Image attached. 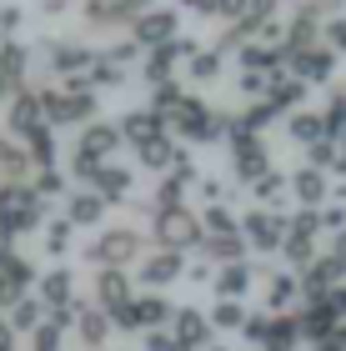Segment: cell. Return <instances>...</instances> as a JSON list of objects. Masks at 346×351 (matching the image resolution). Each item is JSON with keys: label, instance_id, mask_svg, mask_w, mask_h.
<instances>
[{"label": "cell", "instance_id": "6da1fadb", "mask_svg": "<svg viewBox=\"0 0 346 351\" xmlns=\"http://www.w3.org/2000/svg\"><path fill=\"white\" fill-rule=\"evenodd\" d=\"M40 90V106H45V121L55 131H86L90 121H101V90L90 86V75H75V81H45Z\"/></svg>", "mask_w": 346, "mask_h": 351}, {"label": "cell", "instance_id": "7a4b0ae2", "mask_svg": "<svg viewBox=\"0 0 346 351\" xmlns=\"http://www.w3.org/2000/svg\"><path fill=\"white\" fill-rule=\"evenodd\" d=\"M166 125H171V136H176L181 146L211 151V146H226V136H231V110L211 106L201 90H186L181 106L166 116Z\"/></svg>", "mask_w": 346, "mask_h": 351}, {"label": "cell", "instance_id": "3957f363", "mask_svg": "<svg viewBox=\"0 0 346 351\" xmlns=\"http://www.w3.org/2000/svg\"><path fill=\"white\" fill-rule=\"evenodd\" d=\"M45 221H51V201L36 186L30 181H0V241L21 246V236H40Z\"/></svg>", "mask_w": 346, "mask_h": 351}, {"label": "cell", "instance_id": "277c9868", "mask_svg": "<svg viewBox=\"0 0 346 351\" xmlns=\"http://www.w3.org/2000/svg\"><path fill=\"white\" fill-rule=\"evenodd\" d=\"M146 251H151V231L131 226V221H106L90 241H81V256H86L90 271H96V266H125V271H136V261L146 256Z\"/></svg>", "mask_w": 346, "mask_h": 351}, {"label": "cell", "instance_id": "5b68a950", "mask_svg": "<svg viewBox=\"0 0 346 351\" xmlns=\"http://www.w3.org/2000/svg\"><path fill=\"white\" fill-rule=\"evenodd\" d=\"M226 171L236 186H256L266 171H276L271 146H266L261 131H251L241 121V110H231V136H226Z\"/></svg>", "mask_w": 346, "mask_h": 351}, {"label": "cell", "instance_id": "8992f818", "mask_svg": "<svg viewBox=\"0 0 346 351\" xmlns=\"http://www.w3.org/2000/svg\"><path fill=\"white\" fill-rule=\"evenodd\" d=\"M96 56H101V51H96L86 36H40V40H36V60L45 66L51 81H75V75H90Z\"/></svg>", "mask_w": 346, "mask_h": 351}, {"label": "cell", "instance_id": "52a82bcc", "mask_svg": "<svg viewBox=\"0 0 346 351\" xmlns=\"http://www.w3.org/2000/svg\"><path fill=\"white\" fill-rule=\"evenodd\" d=\"M146 231H151L156 246L186 251V256H196V251L206 246V221H201L196 206H176V211H156V216H146Z\"/></svg>", "mask_w": 346, "mask_h": 351}, {"label": "cell", "instance_id": "ba28073f", "mask_svg": "<svg viewBox=\"0 0 346 351\" xmlns=\"http://www.w3.org/2000/svg\"><path fill=\"white\" fill-rule=\"evenodd\" d=\"M326 256V226L317 211H296L291 226H286V241H281V266L291 271H311Z\"/></svg>", "mask_w": 346, "mask_h": 351}, {"label": "cell", "instance_id": "9c48e42d", "mask_svg": "<svg viewBox=\"0 0 346 351\" xmlns=\"http://www.w3.org/2000/svg\"><path fill=\"white\" fill-rule=\"evenodd\" d=\"M136 291H140V281H136V271H125V266H96V271H86V296L96 301L106 316H121L136 301Z\"/></svg>", "mask_w": 346, "mask_h": 351}, {"label": "cell", "instance_id": "30bf717a", "mask_svg": "<svg viewBox=\"0 0 346 351\" xmlns=\"http://www.w3.org/2000/svg\"><path fill=\"white\" fill-rule=\"evenodd\" d=\"M171 316H176V301L166 291H136V301L121 316H111V322H116L121 337H151V331L171 326Z\"/></svg>", "mask_w": 346, "mask_h": 351}, {"label": "cell", "instance_id": "8fae6325", "mask_svg": "<svg viewBox=\"0 0 346 351\" xmlns=\"http://www.w3.org/2000/svg\"><path fill=\"white\" fill-rule=\"evenodd\" d=\"M40 281V266L25 256L15 241H0V316H5L15 301H25Z\"/></svg>", "mask_w": 346, "mask_h": 351}, {"label": "cell", "instance_id": "7c38bea8", "mask_svg": "<svg viewBox=\"0 0 346 351\" xmlns=\"http://www.w3.org/2000/svg\"><path fill=\"white\" fill-rule=\"evenodd\" d=\"M191 276V256L186 251H171V246H156L136 261V281H140V291H171L176 281Z\"/></svg>", "mask_w": 346, "mask_h": 351}, {"label": "cell", "instance_id": "4fadbf2b", "mask_svg": "<svg viewBox=\"0 0 346 351\" xmlns=\"http://www.w3.org/2000/svg\"><path fill=\"white\" fill-rule=\"evenodd\" d=\"M286 226H291V216L286 211H271V206H246V211H241V231H246L251 256H281Z\"/></svg>", "mask_w": 346, "mask_h": 351}, {"label": "cell", "instance_id": "5bb4252c", "mask_svg": "<svg viewBox=\"0 0 346 351\" xmlns=\"http://www.w3.org/2000/svg\"><path fill=\"white\" fill-rule=\"evenodd\" d=\"M256 296H261V311H271V316H296V311H301V301H306L301 271H291V266H266Z\"/></svg>", "mask_w": 346, "mask_h": 351}, {"label": "cell", "instance_id": "9a60e30c", "mask_svg": "<svg viewBox=\"0 0 346 351\" xmlns=\"http://www.w3.org/2000/svg\"><path fill=\"white\" fill-rule=\"evenodd\" d=\"M341 196L332 171L317 166V161H296L291 166V206L296 211H321V206H332Z\"/></svg>", "mask_w": 346, "mask_h": 351}, {"label": "cell", "instance_id": "2e32d148", "mask_svg": "<svg viewBox=\"0 0 346 351\" xmlns=\"http://www.w3.org/2000/svg\"><path fill=\"white\" fill-rule=\"evenodd\" d=\"M241 337L256 346V351H301V346H306L296 316H271V311H256V316L246 322Z\"/></svg>", "mask_w": 346, "mask_h": 351}, {"label": "cell", "instance_id": "e0dca14e", "mask_svg": "<svg viewBox=\"0 0 346 351\" xmlns=\"http://www.w3.org/2000/svg\"><path fill=\"white\" fill-rule=\"evenodd\" d=\"M196 45H201V40L181 36V40H171V45H156V51H146V60H140V86L161 90V86H171V81H181L186 56H191Z\"/></svg>", "mask_w": 346, "mask_h": 351}, {"label": "cell", "instance_id": "ac0fdd59", "mask_svg": "<svg viewBox=\"0 0 346 351\" xmlns=\"http://www.w3.org/2000/svg\"><path fill=\"white\" fill-rule=\"evenodd\" d=\"M36 296H40L51 311L75 316V306L86 301V296H81V271H75L71 261H66V266H45L40 281H36Z\"/></svg>", "mask_w": 346, "mask_h": 351}, {"label": "cell", "instance_id": "d6986e66", "mask_svg": "<svg viewBox=\"0 0 346 351\" xmlns=\"http://www.w3.org/2000/svg\"><path fill=\"white\" fill-rule=\"evenodd\" d=\"M116 125H121V136H125V151H146V146H156V141H166L171 136V125H166V116L156 110L151 101L146 106H125L121 116H116Z\"/></svg>", "mask_w": 346, "mask_h": 351}, {"label": "cell", "instance_id": "ffe728a7", "mask_svg": "<svg viewBox=\"0 0 346 351\" xmlns=\"http://www.w3.org/2000/svg\"><path fill=\"white\" fill-rule=\"evenodd\" d=\"M111 337H116V322L86 296L71 316V346L75 351H111Z\"/></svg>", "mask_w": 346, "mask_h": 351}, {"label": "cell", "instance_id": "44dd1931", "mask_svg": "<svg viewBox=\"0 0 346 351\" xmlns=\"http://www.w3.org/2000/svg\"><path fill=\"white\" fill-rule=\"evenodd\" d=\"M286 71H291V75H301L311 90H317V86L332 90V86H336V71H341V56H336L326 40H317V45H306V51L286 56Z\"/></svg>", "mask_w": 346, "mask_h": 351}, {"label": "cell", "instance_id": "7402d4cb", "mask_svg": "<svg viewBox=\"0 0 346 351\" xmlns=\"http://www.w3.org/2000/svg\"><path fill=\"white\" fill-rule=\"evenodd\" d=\"M90 191L111 206V211H125V206H136L140 201V181H136V166H125V161H111V166H101L96 171V181H90Z\"/></svg>", "mask_w": 346, "mask_h": 351}, {"label": "cell", "instance_id": "603a6c76", "mask_svg": "<svg viewBox=\"0 0 346 351\" xmlns=\"http://www.w3.org/2000/svg\"><path fill=\"white\" fill-rule=\"evenodd\" d=\"M131 40L140 45V51H156V45L181 40V10H176V5H151V10L131 25Z\"/></svg>", "mask_w": 346, "mask_h": 351}, {"label": "cell", "instance_id": "cb8c5ba5", "mask_svg": "<svg viewBox=\"0 0 346 351\" xmlns=\"http://www.w3.org/2000/svg\"><path fill=\"white\" fill-rule=\"evenodd\" d=\"M60 216H66L75 231H90V236H96V231L106 226V216H111V206H106L90 186H71L66 196H60Z\"/></svg>", "mask_w": 346, "mask_h": 351}, {"label": "cell", "instance_id": "d4e9b609", "mask_svg": "<svg viewBox=\"0 0 346 351\" xmlns=\"http://www.w3.org/2000/svg\"><path fill=\"white\" fill-rule=\"evenodd\" d=\"M256 286H261V266L256 261H231V266H216L211 296L216 301H251Z\"/></svg>", "mask_w": 346, "mask_h": 351}, {"label": "cell", "instance_id": "484cf974", "mask_svg": "<svg viewBox=\"0 0 346 351\" xmlns=\"http://www.w3.org/2000/svg\"><path fill=\"white\" fill-rule=\"evenodd\" d=\"M281 131H286V141L296 151H317L326 136H332V121H326V110H317V106H301V110H291L286 121H281Z\"/></svg>", "mask_w": 346, "mask_h": 351}, {"label": "cell", "instance_id": "4316f807", "mask_svg": "<svg viewBox=\"0 0 346 351\" xmlns=\"http://www.w3.org/2000/svg\"><path fill=\"white\" fill-rule=\"evenodd\" d=\"M171 337H176L186 351H206V346L216 341L211 311H201V306H176V316H171Z\"/></svg>", "mask_w": 346, "mask_h": 351}, {"label": "cell", "instance_id": "83f0119b", "mask_svg": "<svg viewBox=\"0 0 346 351\" xmlns=\"http://www.w3.org/2000/svg\"><path fill=\"white\" fill-rule=\"evenodd\" d=\"M75 251H81V231H75L71 221L55 211V216L40 226V256L51 261V266H66V261L75 256Z\"/></svg>", "mask_w": 346, "mask_h": 351}, {"label": "cell", "instance_id": "f1b7e54d", "mask_svg": "<svg viewBox=\"0 0 346 351\" xmlns=\"http://www.w3.org/2000/svg\"><path fill=\"white\" fill-rule=\"evenodd\" d=\"M341 286H346V266L332 256V251H326V256L311 266V271H301V291H306V301H332ZM306 301H301V306H306Z\"/></svg>", "mask_w": 346, "mask_h": 351}, {"label": "cell", "instance_id": "f546056e", "mask_svg": "<svg viewBox=\"0 0 346 351\" xmlns=\"http://www.w3.org/2000/svg\"><path fill=\"white\" fill-rule=\"evenodd\" d=\"M226 75V51H216V45L206 40V45H196L191 56H186V71H181V81L191 86V90H206V86H216Z\"/></svg>", "mask_w": 346, "mask_h": 351}, {"label": "cell", "instance_id": "4dcf8cb0", "mask_svg": "<svg viewBox=\"0 0 346 351\" xmlns=\"http://www.w3.org/2000/svg\"><path fill=\"white\" fill-rule=\"evenodd\" d=\"M36 125H45V106H40V90L30 86L25 95H15V101L5 106V131H10L15 141H25Z\"/></svg>", "mask_w": 346, "mask_h": 351}, {"label": "cell", "instance_id": "1f68e13d", "mask_svg": "<svg viewBox=\"0 0 346 351\" xmlns=\"http://www.w3.org/2000/svg\"><path fill=\"white\" fill-rule=\"evenodd\" d=\"M0 181H36V161H30L25 141H15L0 125Z\"/></svg>", "mask_w": 346, "mask_h": 351}, {"label": "cell", "instance_id": "d6a6232c", "mask_svg": "<svg viewBox=\"0 0 346 351\" xmlns=\"http://www.w3.org/2000/svg\"><path fill=\"white\" fill-rule=\"evenodd\" d=\"M246 196L251 206H271V211H286V201H291V171H266L256 186H246Z\"/></svg>", "mask_w": 346, "mask_h": 351}, {"label": "cell", "instance_id": "836d02e7", "mask_svg": "<svg viewBox=\"0 0 346 351\" xmlns=\"http://www.w3.org/2000/svg\"><path fill=\"white\" fill-rule=\"evenodd\" d=\"M66 346H71V316H60V311H51L25 337V351H66Z\"/></svg>", "mask_w": 346, "mask_h": 351}, {"label": "cell", "instance_id": "e575fe53", "mask_svg": "<svg viewBox=\"0 0 346 351\" xmlns=\"http://www.w3.org/2000/svg\"><path fill=\"white\" fill-rule=\"evenodd\" d=\"M306 95H311V86L301 81V75H291V71H281L276 81H271V90H266V101H271L281 116H291V110H301L306 106Z\"/></svg>", "mask_w": 346, "mask_h": 351}, {"label": "cell", "instance_id": "d590c367", "mask_svg": "<svg viewBox=\"0 0 346 351\" xmlns=\"http://www.w3.org/2000/svg\"><path fill=\"white\" fill-rule=\"evenodd\" d=\"M176 10H191V15H201V21L236 25V21L251 10V0H176Z\"/></svg>", "mask_w": 346, "mask_h": 351}, {"label": "cell", "instance_id": "8d00e7d4", "mask_svg": "<svg viewBox=\"0 0 346 351\" xmlns=\"http://www.w3.org/2000/svg\"><path fill=\"white\" fill-rule=\"evenodd\" d=\"M45 316H51V306H45V301H40L36 291H30L25 301H15V306L5 311V322H10V331H15V337H21V341H25V337H30V331H36V326L45 322Z\"/></svg>", "mask_w": 346, "mask_h": 351}, {"label": "cell", "instance_id": "74e56055", "mask_svg": "<svg viewBox=\"0 0 346 351\" xmlns=\"http://www.w3.org/2000/svg\"><path fill=\"white\" fill-rule=\"evenodd\" d=\"M206 311H211V326H216V331H226V337H241L246 322L256 316V311H251V301H211Z\"/></svg>", "mask_w": 346, "mask_h": 351}, {"label": "cell", "instance_id": "f35d334b", "mask_svg": "<svg viewBox=\"0 0 346 351\" xmlns=\"http://www.w3.org/2000/svg\"><path fill=\"white\" fill-rule=\"evenodd\" d=\"M231 201V186L221 176H201L196 181V211H206V206H226Z\"/></svg>", "mask_w": 346, "mask_h": 351}, {"label": "cell", "instance_id": "ab89813d", "mask_svg": "<svg viewBox=\"0 0 346 351\" xmlns=\"http://www.w3.org/2000/svg\"><path fill=\"white\" fill-rule=\"evenodd\" d=\"M321 110H326V121H332V136H341L346 131V81L326 90V106Z\"/></svg>", "mask_w": 346, "mask_h": 351}, {"label": "cell", "instance_id": "60d3db41", "mask_svg": "<svg viewBox=\"0 0 346 351\" xmlns=\"http://www.w3.org/2000/svg\"><path fill=\"white\" fill-rule=\"evenodd\" d=\"M341 5H346V0H301V5H296V10H301V15H311V21H321V25H326V21H336V15H346Z\"/></svg>", "mask_w": 346, "mask_h": 351}, {"label": "cell", "instance_id": "b9f144b4", "mask_svg": "<svg viewBox=\"0 0 346 351\" xmlns=\"http://www.w3.org/2000/svg\"><path fill=\"white\" fill-rule=\"evenodd\" d=\"M321 40L332 45L336 56H346V15H336V21H326V25H321Z\"/></svg>", "mask_w": 346, "mask_h": 351}, {"label": "cell", "instance_id": "7bdbcfd3", "mask_svg": "<svg viewBox=\"0 0 346 351\" xmlns=\"http://www.w3.org/2000/svg\"><path fill=\"white\" fill-rule=\"evenodd\" d=\"M66 10H81V5H75V0H36V15H40V21H60Z\"/></svg>", "mask_w": 346, "mask_h": 351}, {"label": "cell", "instance_id": "ee69618b", "mask_svg": "<svg viewBox=\"0 0 346 351\" xmlns=\"http://www.w3.org/2000/svg\"><path fill=\"white\" fill-rule=\"evenodd\" d=\"M306 351H346V322H341L336 331H326V337H317Z\"/></svg>", "mask_w": 346, "mask_h": 351}, {"label": "cell", "instance_id": "f6af8a7d", "mask_svg": "<svg viewBox=\"0 0 346 351\" xmlns=\"http://www.w3.org/2000/svg\"><path fill=\"white\" fill-rule=\"evenodd\" d=\"M21 25H25V10L21 5H0V30H5V36H15Z\"/></svg>", "mask_w": 346, "mask_h": 351}, {"label": "cell", "instance_id": "bcb514c9", "mask_svg": "<svg viewBox=\"0 0 346 351\" xmlns=\"http://www.w3.org/2000/svg\"><path fill=\"white\" fill-rule=\"evenodd\" d=\"M326 251H332V256H336V261L346 266V226H341L336 236H326Z\"/></svg>", "mask_w": 346, "mask_h": 351}, {"label": "cell", "instance_id": "7dc6e473", "mask_svg": "<svg viewBox=\"0 0 346 351\" xmlns=\"http://www.w3.org/2000/svg\"><path fill=\"white\" fill-rule=\"evenodd\" d=\"M206 351H236V346H226V341H211V346H206Z\"/></svg>", "mask_w": 346, "mask_h": 351}, {"label": "cell", "instance_id": "c3c4849f", "mask_svg": "<svg viewBox=\"0 0 346 351\" xmlns=\"http://www.w3.org/2000/svg\"><path fill=\"white\" fill-rule=\"evenodd\" d=\"M111 351H136V346H111Z\"/></svg>", "mask_w": 346, "mask_h": 351}]
</instances>
